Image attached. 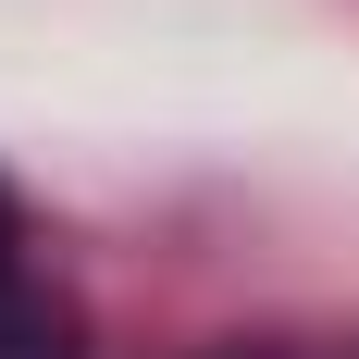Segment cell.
<instances>
[{
	"mask_svg": "<svg viewBox=\"0 0 359 359\" xmlns=\"http://www.w3.org/2000/svg\"><path fill=\"white\" fill-rule=\"evenodd\" d=\"M0 359H74V310L50 285H0Z\"/></svg>",
	"mask_w": 359,
	"mask_h": 359,
	"instance_id": "cell-1",
	"label": "cell"
},
{
	"mask_svg": "<svg viewBox=\"0 0 359 359\" xmlns=\"http://www.w3.org/2000/svg\"><path fill=\"white\" fill-rule=\"evenodd\" d=\"M13 248H25V236H13V198H0V285H25V260H13Z\"/></svg>",
	"mask_w": 359,
	"mask_h": 359,
	"instance_id": "cell-2",
	"label": "cell"
},
{
	"mask_svg": "<svg viewBox=\"0 0 359 359\" xmlns=\"http://www.w3.org/2000/svg\"><path fill=\"white\" fill-rule=\"evenodd\" d=\"M236 359H273V347H236Z\"/></svg>",
	"mask_w": 359,
	"mask_h": 359,
	"instance_id": "cell-3",
	"label": "cell"
}]
</instances>
